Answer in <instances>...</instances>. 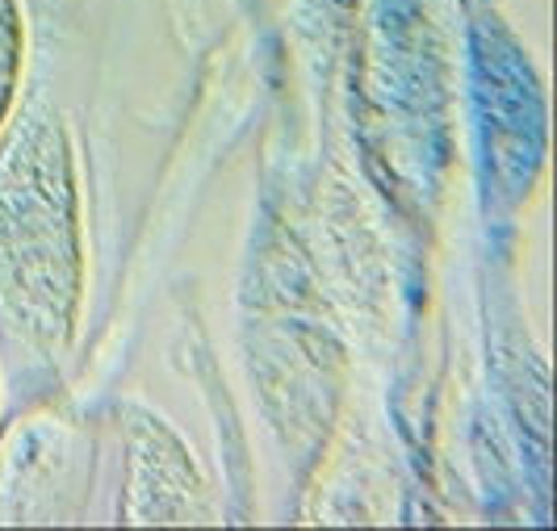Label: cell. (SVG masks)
<instances>
[{"mask_svg":"<svg viewBox=\"0 0 557 531\" xmlns=\"http://www.w3.org/2000/svg\"><path fill=\"white\" fill-rule=\"evenodd\" d=\"M84 309L76 151L59 105L29 88L0 130V352L17 377H55Z\"/></svg>","mask_w":557,"mask_h":531,"instance_id":"obj_1","label":"cell"},{"mask_svg":"<svg viewBox=\"0 0 557 531\" xmlns=\"http://www.w3.org/2000/svg\"><path fill=\"white\" fill-rule=\"evenodd\" d=\"M67 4H72V0H26V9L38 22H59V13H63Z\"/></svg>","mask_w":557,"mask_h":531,"instance_id":"obj_4","label":"cell"},{"mask_svg":"<svg viewBox=\"0 0 557 531\" xmlns=\"http://www.w3.org/2000/svg\"><path fill=\"white\" fill-rule=\"evenodd\" d=\"M131 503H151L143 523H206V519H214L194 506L201 503V481H197L194 460L176 444V435L160 427V419H151L143 410L131 427Z\"/></svg>","mask_w":557,"mask_h":531,"instance_id":"obj_2","label":"cell"},{"mask_svg":"<svg viewBox=\"0 0 557 531\" xmlns=\"http://www.w3.org/2000/svg\"><path fill=\"white\" fill-rule=\"evenodd\" d=\"M26 72V0H0V130L22 101Z\"/></svg>","mask_w":557,"mask_h":531,"instance_id":"obj_3","label":"cell"}]
</instances>
